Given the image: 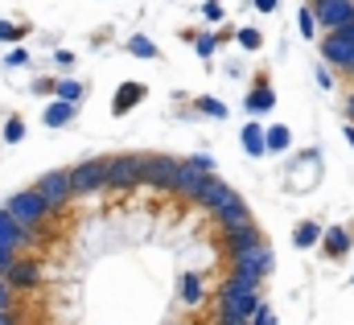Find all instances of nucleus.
<instances>
[{"label":"nucleus","instance_id":"nucleus-1","mask_svg":"<svg viewBox=\"0 0 354 325\" xmlns=\"http://www.w3.org/2000/svg\"><path fill=\"white\" fill-rule=\"evenodd\" d=\"M46 202H41V194L37 189H21V194H12L8 198V206H4V214L17 223V227H33V223H41L46 219Z\"/></svg>","mask_w":354,"mask_h":325},{"label":"nucleus","instance_id":"nucleus-2","mask_svg":"<svg viewBox=\"0 0 354 325\" xmlns=\"http://www.w3.org/2000/svg\"><path fill=\"white\" fill-rule=\"evenodd\" d=\"M177 173L181 165L169 157H140V181H149L153 189H177Z\"/></svg>","mask_w":354,"mask_h":325},{"label":"nucleus","instance_id":"nucleus-3","mask_svg":"<svg viewBox=\"0 0 354 325\" xmlns=\"http://www.w3.org/2000/svg\"><path fill=\"white\" fill-rule=\"evenodd\" d=\"M313 12H317V25H326L330 33L354 29V4L351 0H322V4H313Z\"/></svg>","mask_w":354,"mask_h":325},{"label":"nucleus","instance_id":"nucleus-4","mask_svg":"<svg viewBox=\"0 0 354 325\" xmlns=\"http://www.w3.org/2000/svg\"><path fill=\"white\" fill-rule=\"evenodd\" d=\"M322 54L330 66H342V71H354V29H342V33H330L322 41Z\"/></svg>","mask_w":354,"mask_h":325},{"label":"nucleus","instance_id":"nucleus-5","mask_svg":"<svg viewBox=\"0 0 354 325\" xmlns=\"http://www.w3.org/2000/svg\"><path fill=\"white\" fill-rule=\"evenodd\" d=\"M33 189L41 194V202H46V206H62V202L75 194V185H71V169H54V173H46Z\"/></svg>","mask_w":354,"mask_h":325},{"label":"nucleus","instance_id":"nucleus-6","mask_svg":"<svg viewBox=\"0 0 354 325\" xmlns=\"http://www.w3.org/2000/svg\"><path fill=\"white\" fill-rule=\"evenodd\" d=\"M71 185L75 194H95L99 185H107V161H83L79 169H71Z\"/></svg>","mask_w":354,"mask_h":325},{"label":"nucleus","instance_id":"nucleus-7","mask_svg":"<svg viewBox=\"0 0 354 325\" xmlns=\"http://www.w3.org/2000/svg\"><path fill=\"white\" fill-rule=\"evenodd\" d=\"M140 181V157H111L107 161V185L111 189H128Z\"/></svg>","mask_w":354,"mask_h":325},{"label":"nucleus","instance_id":"nucleus-8","mask_svg":"<svg viewBox=\"0 0 354 325\" xmlns=\"http://www.w3.org/2000/svg\"><path fill=\"white\" fill-rule=\"evenodd\" d=\"M268 268H272V251H268V243H260V247H252V251H243V255H235V272L239 276H264Z\"/></svg>","mask_w":354,"mask_h":325},{"label":"nucleus","instance_id":"nucleus-9","mask_svg":"<svg viewBox=\"0 0 354 325\" xmlns=\"http://www.w3.org/2000/svg\"><path fill=\"white\" fill-rule=\"evenodd\" d=\"M198 202H202V206H210V210L218 214L223 206H231V202H239V194H235V189H231L227 181H218V177H210V181H206V189L198 194Z\"/></svg>","mask_w":354,"mask_h":325},{"label":"nucleus","instance_id":"nucleus-10","mask_svg":"<svg viewBox=\"0 0 354 325\" xmlns=\"http://www.w3.org/2000/svg\"><path fill=\"white\" fill-rule=\"evenodd\" d=\"M260 313V297H223V317L227 322H243Z\"/></svg>","mask_w":354,"mask_h":325},{"label":"nucleus","instance_id":"nucleus-11","mask_svg":"<svg viewBox=\"0 0 354 325\" xmlns=\"http://www.w3.org/2000/svg\"><path fill=\"white\" fill-rule=\"evenodd\" d=\"M218 223H223V231H227V235H235V231L252 227V210H248V206H243V198H239V202H231V206H223V210H218Z\"/></svg>","mask_w":354,"mask_h":325},{"label":"nucleus","instance_id":"nucleus-12","mask_svg":"<svg viewBox=\"0 0 354 325\" xmlns=\"http://www.w3.org/2000/svg\"><path fill=\"white\" fill-rule=\"evenodd\" d=\"M206 181H210V173L194 169L189 161L181 165V173H177V189H181V194H189V198H198V194L206 189Z\"/></svg>","mask_w":354,"mask_h":325},{"label":"nucleus","instance_id":"nucleus-13","mask_svg":"<svg viewBox=\"0 0 354 325\" xmlns=\"http://www.w3.org/2000/svg\"><path fill=\"white\" fill-rule=\"evenodd\" d=\"M264 243V235H260V227L252 223V227H243V231H235V235H227V247H231V259L235 255H243V251H252V247Z\"/></svg>","mask_w":354,"mask_h":325},{"label":"nucleus","instance_id":"nucleus-14","mask_svg":"<svg viewBox=\"0 0 354 325\" xmlns=\"http://www.w3.org/2000/svg\"><path fill=\"white\" fill-rule=\"evenodd\" d=\"M140 99H145V82H124V86L115 91V99H111V111H115V115H124V111H128V107H136Z\"/></svg>","mask_w":354,"mask_h":325},{"label":"nucleus","instance_id":"nucleus-15","mask_svg":"<svg viewBox=\"0 0 354 325\" xmlns=\"http://www.w3.org/2000/svg\"><path fill=\"white\" fill-rule=\"evenodd\" d=\"M322 247H326V255H334V259H338V255H346V251L354 247V239H351V231H342V227H330V231L322 235Z\"/></svg>","mask_w":354,"mask_h":325},{"label":"nucleus","instance_id":"nucleus-16","mask_svg":"<svg viewBox=\"0 0 354 325\" xmlns=\"http://www.w3.org/2000/svg\"><path fill=\"white\" fill-rule=\"evenodd\" d=\"M8 284H17V288H33V284H37V263L17 259V263L8 268Z\"/></svg>","mask_w":354,"mask_h":325},{"label":"nucleus","instance_id":"nucleus-17","mask_svg":"<svg viewBox=\"0 0 354 325\" xmlns=\"http://www.w3.org/2000/svg\"><path fill=\"white\" fill-rule=\"evenodd\" d=\"M256 292H260V280H256V276H239V272H235V276L223 284V297H256Z\"/></svg>","mask_w":354,"mask_h":325},{"label":"nucleus","instance_id":"nucleus-18","mask_svg":"<svg viewBox=\"0 0 354 325\" xmlns=\"http://www.w3.org/2000/svg\"><path fill=\"white\" fill-rule=\"evenodd\" d=\"M243 149H248V157H264L268 153V132L260 124H248L243 128Z\"/></svg>","mask_w":354,"mask_h":325},{"label":"nucleus","instance_id":"nucleus-19","mask_svg":"<svg viewBox=\"0 0 354 325\" xmlns=\"http://www.w3.org/2000/svg\"><path fill=\"white\" fill-rule=\"evenodd\" d=\"M272 107H276V95H272V86H268V82H260V86L248 95V111H252V115H260V111H272Z\"/></svg>","mask_w":354,"mask_h":325},{"label":"nucleus","instance_id":"nucleus-20","mask_svg":"<svg viewBox=\"0 0 354 325\" xmlns=\"http://www.w3.org/2000/svg\"><path fill=\"white\" fill-rule=\"evenodd\" d=\"M322 235H326V231H322L317 223H301V227L292 231V243L297 247H313V243H322Z\"/></svg>","mask_w":354,"mask_h":325},{"label":"nucleus","instance_id":"nucleus-21","mask_svg":"<svg viewBox=\"0 0 354 325\" xmlns=\"http://www.w3.org/2000/svg\"><path fill=\"white\" fill-rule=\"evenodd\" d=\"M71 115H75V107H71V103H62V99H58L54 107H46V124H50V128H62V124H71Z\"/></svg>","mask_w":354,"mask_h":325},{"label":"nucleus","instance_id":"nucleus-22","mask_svg":"<svg viewBox=\"0 0 354 325\" xmlns=\"http://www.w3.org/2000/svg\"><path fill=\"white\" fill-rule=\"evenodd\" d=\"M288 140H292V136H288V128H284V124L268 128V153H284V149H288Z\"/></svg>","mask_w":354,"mask_h":325},{"label":"nucleus","instance_id":"nucleus-23","mask_svg":"<svg viewBox=\"0 0 354 325\" xmlns=\"http://www.w3.org/2000/svg\"><path fill=\"white\" fill-rule=\"evenodd\" d=\"M54 91H58V99H62V103H75V99L83 95V82H79V79H62V82H54Z\"/></svg>","mask_w":354,"mask_h":325},{"label":"nucleus","instance_id":"nucleus-24","mask_svg":"<svg viewBox=\"0 0 354 325\" xmlns=\"http://www.w3.org/2000/svg\"><path fill=\"white\" fill-rule=\"evenodd\" d=\"M181 297H185L189 305H198V301H202V280H198V276H185V280H181Z\"/></svg>","mask_w":354,"mask_h":325},{"label":"nucleus","instance_id":"nucleus-25","mask_svg":"<svg viewBox=\"0 0 354 325\" xmlns=\"http://www.w3.org/2000/svg\"><path fill=\"white\" fill-rule=\"evenodd\" d=\"M128 50H132L136 58H153V54H157V46H153L149 37H128Z\"/></svg>","mask_w":354,"mask_h":325},{"label":"nucleus","instance_id":"nucleus-26","mask_svg":"<svg viewBox=\"0 0 354 325\" xmlns=\"http://www.w3.org/2000/svg\"><path fill=\"white\" fill-rule=\"evenodd\" d=\"M239 46H243V50H260V46H264L260 29H239Z\"/></svg>","mask_w":354,"mask_h":325},{"label":"nucleus","instance_id":"nucleus-27","mask_svg":"<svg viewBox=\"0 0 354 325\" xmlns=\"http://www.w3.org/2000/svg\"><path fill=\"white\" fill-rule=\"evenodd\" d=\"M4 140H8V145L25 140V120H8V124H4Z\"/></svg>","mask_w":354,"mask_h":325},{"label":"nucleus","instance_id":"nucleus-28","mask_svg":"<svg viewBox=\"0 0 354 325\" xmlns=\"http://www.w3.org/2000/svg\"><path fill=\"white\" fill-rule=\"evenodd\" d=\"M301 33H305V37L317 33V12H313V8H301Z\"/></svg>","mask_w":354,"mask_h":325},{"label":"nucleus","instance_id":"nucleus-29","mask_svg":"<svg viewBox=\"0 0 354 325\" xmlns=\"http://www.w3.org/2000/svg\"><path fill=\"white\" fill-rule=\"evenodd\" d=\"M198 107H202V111H210V115H218V120L227 115V107H223L218 99H198Z\"/></svg>","mask_w":354,"mask_h":325},{"label":"nucleus","instance_id":"nucleus-30","mask_svg":"<svg viewBox=\"0 0 354 325\" xmlns=\"http://www.w3.org/2000/svg\"><path fill=\"white\" fill-rule=\"evenodd\" d=\"M252 325H276V313H272L268 305H260V313H256V322Z\"/></svg>","mask_w":354,"mask_h":325},{"label":"nucleus","instance_id":"nucleus-31","mask_svg":"<svg viewBox=\"0 0 354 325\" xmlns=\"http://www.w3.org/2000/svg\"><path fill=\"white\" fill-rule=\"evenodd\" d=\"M25 33V25H0V37L4 41H12V37H21Z\"/></svg>","mask_w":354,"mask_h":325},{"label":"nucleus","instance_id":"nucleus-32","mask_svg":"<svg viewBox=\"0 0 354 325\" xmlns=\"http://www.w3.org/2000/svg\"><path fill=\"white\" fill-rule=\"evenodd\" d=\"M198 54L210 58V54H214V37H198Z\"/></svg>","mask_w":354,"mask_h":325},{"label":"nucleus","instance_id":"nucleus-33","mask_svg":"<svg viewBox=\"0 0 354 325\" xmlns=\"http://www.w3.org/2000/svg\"><path fill=\"white\" fill-rule=\"evenodd\" d=\"M202 17H206V21H218V17H223V8H218V4H202Z\"/></svg>","mask_w":354,"mask_h":325},{"label":"nucleus","instance_id":"nucleus-34","mask_svg":"<svg viewBox=\"0 0 354 325\" xmlns=\"http://www.w3.org/2000/svg\"><path fill=\"white\" fill-rule=\"evenodd\" d=\"M317 82H322V86H326V91H330V86H334V79H330V71H326V66H317Z\"/></svg>","mask_w":354,"mask_h":325},{"label":"nucleus","instance_id":"nucleus-35","mask_svg":"<svg viewBox=\"0 0 354 325\" xmlns=\"http://www.w3.org/2000/svg\"><path fill=\"white\" fill-rule=\"evenodd\" d=\"M0 313H8V284H0Z\"/></svg>","mask_w":354,"mask_h":325},{"label":"nucleus","instance_id":"nucleus-36","mask_svg":"<svg viewBox=\"0 0 354 325\" xmlns=\"http://www.w3.org/2000/svg\"><path fill=\"white\" fill-rule=\"evenodd\" d=\"M342 132H346V140H351V145H354V124H346V128H342Z\"/></svg>","mask_w":354,"mask_h":325},{"label":"nucleus","instance_id":"nucleus-37","mask_svg":"<svg viewBox=\"0 0 354 325\" xmlns=\"http://www.w3.org/2000/svg\"><path fill=\"white\" fill-rule=\"evenodd\" d=\"M0 325H12V313H0Z\"/></svg>","mask_w":354,"mask_h":325},{"label":"nucleus","instance_id":"nucleus-38","mask_svg":"<svg viewBox=\"0 0 354 325\" xmlns=\"http://www.w3.org/2000/svg\"><path fill=\"white\" fill-rule=\"evenodd\" d=\"M346 115H351V120H354V95H351V103H346Z\"/></svg>","mask_w":354,"mask_h":325},{"label":"nucleus","instance_id":"nucleus-39","mask_svg":"<svg viewBox=\"0 0 354 325\" xmlns=\"http://www.w3.org/2000/svg\"><path fill=\"white\" fill-rule=\"evenodd\" d=\"M223 325H243V322H227V317H223Z\"/></svg>","mask_w":354,"mask_h":325}]
</instances>
